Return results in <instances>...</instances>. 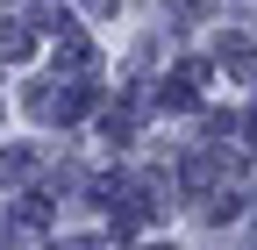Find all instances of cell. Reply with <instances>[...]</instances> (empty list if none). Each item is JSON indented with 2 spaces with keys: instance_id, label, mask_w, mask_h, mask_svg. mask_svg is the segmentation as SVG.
<instances>
[{
  "instance_id": "obj_1",
  "label": "cell",
  "mask_w": 257,
  "mask_h": 250,
  "mask_svg": "<svg viewBox=\"0 0 257 250\" xmlns=\"http://www.w3.org/2000/svg\"><path fill=\"white\" fill-rule=\"evenodd\" d=\"M57 65L86 72V65H93V43H86V36H57Z\"/></svg>"
},
{
  "instance_id": "obj_2",
  "label": "cell",
  "mask_w": 257,
  "mask_h": 250,
  "mask_svg": "<svg viewBox=\"0 0 257 250\" xmlns=\"http://www.w3.org/2000/svg\"><path fill=\"white\" fill-rule=\"evenodd\" d=\"M0 57H29V36H22L15 22H0Z\"/></svg>"
},
{
  "instance_id": "obj_3",
  "label": "cell",
  "mask_w": 257,
  "mask_h": 250,
  "mask_svg": "<svg viewBox=\"0 0 257 250\" xmlns=\"http://www.w3.org/2000/svg\"><path fill=\"white\" fill-rule=\"evenodd\" d=\"M36 172V158H29V150H8V158H0V179H29Z\"/></svg>"
},
{
  "instance_id": "obj_4",
  "label": "cell",
  "mask_w": 257,
  "mask_h": 250,
  "mask_svg": "<svg viewBox=\"0 0 257 250\" xmlns=\"http://www.w3.org/2000/svg\"><path fill=\"white\" fill-rule=\"evenodd\" d=\"M150 250H165V243H150Z\"/></svg>"
}]
</instances>
